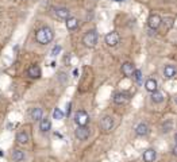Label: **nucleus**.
Segmentation results:
<instances>
[{
    "instance_id": "1",
    "label": "nucleus",
    "mask_w": 177,
    "mask_h": 162,
    "mask_svg": "<svg viewBox=\"0 0 177 162\" xmlns=\"http://www.w3.org/2000/svg\"><path fill=\"white\" fill-rule=\"evenodd\" d=\"M53 38H54V31L50 27H41L37 33H35V40L41 45L50 43Z\"/></svg>"
},
{
    "instance_id": "2",
    "label": "nucleus",
    "mask_w": 177,
    "mask_h": 162,
    "mask_svg": "<svg viewBox=\"0 0 177 162\" xmlns=\"http://www.w3.org/2000/svg\"><path fill=\"white\" fill-rule=\"evenodd\" d=\"M83 43L89 49L96 46V43H97V31L96 30L87 31V34L83 37Z\"/></svg>"
},
{
    "instance_id": "3",
    "label": "nucleus",
    "mask_w": 177,
    "mask_h": 162,
    "mask_svg": "<svg viewBox=\"0 0 177 162\" xmlns=\"http://www.w3.org/2000/svg\"><path fill=\"white\" fill-rule=\"evenodd\" d=\"M104 40H106L107 46L115 47V46H118V43H119L120 37H119V34L118 33H115V31H111V33H108L106 37H104Z\"/></svg>"
},
{
    "instance_id": "4",
    "label": "nucleus",
    "mask_w": 177,
    "mask_h": 162,
    "mask_svg": "<svg viewBox=\"0 0 177 162\" xmlns=\"http://www.w3.org/2000/svg\"><path fill=\"white\" fill-rule=\"evenodd\" d=\"M89 128L87 126H77V128L75 130V135L79 141H87L89 138Z\"/></svg>"
},
{
    "instance_id": "5",
    "label": "nucleus",
    "mask_w": 177,
    "mask_h": 162,
    "mask_svg": "<svg viewBox=\"0 0 177 162\" xmlns=\"http://www.w3.org/2000/svg\"><path fill=\"white\" fill-rule=\"evenodd\" d=\"M75 122H76L77 126H87L88 122H89V116L85 111H76Z\"/></svg>"
},
{
    "instance_id": "6",
    "label": "nucleus",
    "mask_w": 177,
    "mask_h": 162,
    "mask_svg": "<svg viewBox=\"0 0 177 162\" xmlns=\"http://www.w3.org/2000/svg\"><path fill=\"white\" fill-rule=\"evenodd\" d=\"M130 101V93L127 92H118L114 94V103L118 105H124Z\"/></svg>"
},
{
    "instance_id": "7",
    "label": "nucleus",
    "mask_w": 177,
    "mask_h": 162,
    "mask_svg": "<svg viewBox=\"0 0 177 162\" xmlns=\"http://www.w3.org/2000/svg\"><path fill=\"white\" fill-rule=\"evenodd\" d=\"M161 23H162V19H161L160 15H157V14H152L147 19V26L150 27V30H153V31L157 30L158 27L161 26Z\"/></svg>"
},
{
    "instance_id": "8",
    "label": "nucleus",
    "mask_w": 177,
    "mask_h": 162,
    "mask_svg": "<svg viewBox=\"0 0 177 162\" xmlns=\"http://www.w3.org/2000/svg\"><path fill=\"white\" fill-rule=\"evenodd\" d=\"M53 14L54 16L58 18V19H62V20H66L70 16V11L65 7H56L53 8Z\"/></svg>"
},
{
    "instance_id": "9",
    "label": "nucleus",
    "mask_w": 177,
    "mask_h": 162,
    "mask_svg": "<svg viewBox=\"0 0 177 162\" xmlns=\"http://www.w3.org/2000/svg\"><path fill=\"white\" fill-rule=\"evenodd\" d=\"M114 127V119L111 116H104V118L100 120V128L103 131H110Z\"/></svg>"
},
{
    "instance_id": "10",
    "label": "nucleus",
    "mask_w": 177,
    "mask_h": 162,
    "mask_svg": "<svg viewBox=\"0 0 177 162\" xmlns=\"http://www.w3.org/2000/svg\"><path fill=\"white\" fill-rule=\"evenodd\" d=\"M162 74H164L165 78H173L177 74V68L173 65H166L164 68V70H162Z\"/></svg>"
},
{
    "instance_id": "11",
    "label": "nucleus",
    "mask_w": 177,
    "mask_h": 162,
    "mask_svg": "<svg viewBox=\"0 0 177 162\" xmlns=\"http://www.w3.org/2000/svg\"><path fill=\"white\" fill-rule=\"evenodd\" d=\"M149 132H150V128H149V126L146 123H139L137 127H135V134H137L138 137H146Z\"/></svg>"
},
{
    "instance_id": "12",
    "label": "nucleus",
    "mask_w": 177,
    "mask_h": 162,
    "mask_svg": "<svg viewBox=\"0 0 177 162\" xmlns=\"http://www.w3.org/2000/svg\"><path fill=\"white\" fill-rule=\"evenodd\" d=\"M52 128V122L49 118H42L39 120V130L42 132H49Z\"/></svg>"
},
{
    "instance_id": "13",
    "label": "nucleus",
    "mask_w": 177,
    "mask_h": 162,
    "mask_svg": "<svg viewBox=\"0 0 177 162\" xmlns=\"http://www.w3.org/2000/svg\"><path fill=\"white\" fill-rule=\"evenodd\" d=\"M134 70H135V68H134V65L131 64V62H124V64L122 65V73H123L126 77L133 76L134 74Z\"/></svg>"
},
{
    "instance_id": "14",
    "label": "nucleus",
    "mask_w": 177,
    "mask_h": 162,
    "mask_svg": "<svg viewBox=\"0 0 177 162\" xmlns=\"http://www.w3.org/2000/svg\"><path fill=\"white\" fill-rule=\"evenodd\" d=\"M27 74L31 78H39L41 77V69L38 65H31L29 69H27Z\"/></svg>"
},
{
    "instance_id": "15",
    "label": "nucleus",
    "mask_w": 177,
    "mask_h": 162,
    "mask_svg": "<svg viewBox=\"0 0 177 162\" xmlns=\"http://www.w3.org/2000/svg\"><path fill=\"white\" fill-rule=\"evenodd\" d=\"M30 118L33 119V120H41L43 118V111H42V108H39V107H35L33 108V110L30 111Z\"/></svg>"
},
{
    "instance_id": "16",
    "label": "nucleus",
    "mask_w": 177,
    "mask_h": 162,
    "mask_svg": "<svg viewBox=\"0 0 177 162\" xmlns=\"http://www.w3.org/2000/svg\"><path fill=\"white\" fill-rule=\"evenodd\" d=\"M156 157H157V153L154 148H147V150L143 153V161L145 162H154Z\"/></svg>"
},
{
    "instance_id": "17",
    "label": "nucleus",
    "mask_w": 177,
    "mask_h": 162,
    "mask_svg": "<svg viewBox=\"0 0 177 162\" xmlns=\"http://www.w3.org/2000/svg\"><path fill=\"white\" fill-rule=\"evenodd\" d=\"M65 24H66V29H68V30H75V29H77V27H79V19H77V18H75V16H69V18L66 19Z\"/></svg>"
},
{
    "instance_id": "18",
    "label": "nucleus",
    "mask_w": 177,
    "mask_h": 162,
    "mask_svg": "<svg viewBox=\"0 0 177 162\" xmlns=\"http://www.w3.org/2000/svg\"><path fill=\"white\" fill-rule=\"evenodd\" d=\"M16 141H18V143H20V145H27L30 141V137L26 131H20L16 134Z\"/></svg>"
},
{
    "instance_id": "19",
    "label": "nucleus",
    "mask_w": 177,
    "mask_h": 162,
    "mask_svg": "<svg viewBox=\"0 0 177 162\" xmlns=\"http://www.w3.org/2000/svg\"><path fill=\"white\" fill-rule=\"evenodd\" d=\"M145 88H146V91L150 92V93L156 92L157 91V81L154 78H147L146 83H145Z\"/></svg>"
},
{
    "instance_id": "20",
    "label": "nucleus",
    "mask_w": 177,
    "mask_h": 162,
    "mask_svg": "<svg viewBox=\"0 0 177 162\" xmlns=\"http://www.w3.org/2000/svg\"><path fill=\"white\" fill-rule=\"evenodd\" d=\"M25 158H26V154L23 150H14L12 151V159L15 162H22V161H25Z\"/></svg>"
},
{
    "instance_id": "21",
    "label": "nucleus",
    "mask_w": 177,
    "mask_h": 162,
    "mask_svg": "<svg viewBox=\"0 0 177 162\" xmlns=\"http://www.w3.org/2000/svg\"><path fill=\"white\" fill-rule=\"evenodd\" d=\"M152 101L156 103V104H160V103L164 101V94H162V92H160L158 89L156 92H153L152 93Z\"/></svg>"
},
{
    "instance_id": "22",
    "label": "nucleus",
    "mask_w": 177,
    "mask_h": 162,
    "mask_svg": "<svg viewBox=\"0 0 177 162\" xmlns=\"http://www.w3.org/2000/svg\"><path fill=\"white\" fill-rule=\"evenodd\" d=\"M64 118V112L60 110V108H56V110L53 111V119L56 120H62Z\"/></svg>"
},
{
    "instance_id": "23",
    "label": "nucleus",
    "mask_w": 177,
    "mask_h": 162,
    "mask_svg": "<svg viewBox=\"0 0 177 162\" xmlns=\"http://www.w3.org/2000/svg\"><path fill=\"white\" fill-rule=\"evenodd\" d=\"M133 77L135 78V81H137V83H141V81H142V72H141V69H135V70H134Z\"/></svg>"
},
{
    "instance_id": "24",
    "label": "nucleus",
    "mask_w": 177,
    "mask_h": 162,
    "mask_svg": "<svg viewBox=\"0 0 177 162\" xmlns=\"http://www.w3.org/2000/svg\"><path fill=\"white\" fill-rule=\"evenodd\" d=\"M61 50H62V47L60 46V45H56V46L52 49V57H57L58 54L61 53Z\"/></svg>"
},
{
    "instance_id": "25",
    "label": "nucleus",
    "mask_w": 177,
    "mask_h": 162,
    "mask_svg": "<svg viewBox=\"0 0 177 162\" xmlns=\"http://www.w3.org/2000/svg\"><path fill=\"white\" fill-rule=\"evenodd\" d=\"M170 128H172V123H170V122H168L166 124L162 126V132H168Z\"/></svg>"
},
{
    "instance_id": "26",
    "label": "nucleus",
    "mask_w": 177,
    "mask_h": 162,
    "mask_svg": "<svg viewBox=\"0 0 177 162\" xmlns=\"http://www.w3.org/2000/svg\"><path fill=\"white\" fill-rule=\"evenodd\" d=\"M164 22H166L168 29H169V27H172V24H173V19H172V18H165Z\"/></svg>"
},
{
    "instance_id": "27",
    "label": "nucleus",
    "mask_w": 177,
    "mask_h": 162,
    "mask_svg": "<svg viewBox=\"0 0 177 162\" xmlns=\"http://www.w3.org/2000/svg\"><path fill=\"white\" fill-rule=\"evenodd\" d=\"M70 108H72V103H68V104H66V110H65V115L66 116L70 115Z\"/></svg>"
},
{
    "instance_id": "28",
    "label": "nucleus",
    "mask_w": 177,
    "mask_h": 162,
    "mask_svg": "<svg viewBox=\"0 0 177 162\" xmlns=\"http://www.w3.org/2000/svg\"><path fill=\"white\" fill-rule=\"evenodd\" d=\"M172 154L177 157V145H176V146H174L173 148H172Z\"/></svg>"
},
{
    "instance_id": "29",
    "label": "nucleus",
    "mask_w": 177,
    "mask_h": 162,
    "mask_svg": "<svg viewBox=\"0 0 177 162\" xmlns=\"http://www.w3.org/2000/svg\"><path fill=\"white\" fill-rule=\"evenodd\" d=\"M73 74H75V77H77V74H79V70L75 69V70H73Z\"/></svg>"
},
{
    "instance_id": "30",
    "label": "nucleus",
    "mask_w": 177,
    "mask_h": 162,
    "mask_svg": "<svg viewBox=\"0 0 177 162\" xmlns=\"http://www.w3.org/2000/svg\"><path fill=\"white\" fill-rule=\"evenodd\" d=\"M112 2H118V3H119V2H127V0H112Z\"/></svg>"
},
{
    "instance_id": "31",
    "label": "nucleus",
    "mask_w": 177,
    "mask_h": 162,
    "mask_svg": "<svg viewBox=\"0 0 177 162\" xmlns=\"http://www.w3.org/2000/svg\"><path fill=\"white\" fill-rule=\"evenodd\" d=\"M174 141H176V145H177V134L174 135Z\"/></svg>"
},
{
    "instance_id": "32",
    "label": "nucleus",
    "mask_w": 177,
    "mask_h": 162,
    "mask_svg": "<svg viewBox=\"0 0 177 162\" xmlns=\"http://www.w3.org/2000/svg\"><path fill=\"white\" fill-rule=\"evenodd\" d=\"M174 103H176V104H177V96L174 97Z\"/></svg>"
},
{
    "instance_id": "33",
    "label": "nucleus",
    "mask_w": 177,
    "mask_h": 162,
    "mask_svg": "<svg viewBox=\"0 0 177 162\" xmlns=\"http://www.w3.org/2000/svg\"><path fill=\"white\" fill-rule=\"evenodd\" d=\"M3 155V153H2V150H0V157H2Z\"/></svg>"
}]
</instances>
